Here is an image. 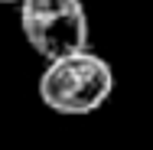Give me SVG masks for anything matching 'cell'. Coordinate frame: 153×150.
Returning a JSON list of instances; mask_svg holds the SVG:
<instances>
[{"label": "cell", "instance_id": "6da1fadb", "mask_svg": "<svg viewBox=\"0 0 153 150\" xmlns=\"http://www.w3.org/2000/svg\"><path fill=\"white\" fill-rule=\"evenodd\" d=\"M114 91L111 65L88 49L52 59L39 75V98L56 114H91Z\"/></svg>", "mask_w": 153, "mask_h": 150}, {"label": "cell", "instance_id": "7a4b0ae2", "mask_svg": "<svg viewBox=\"0 0 153 150\" xmlns=\"http://www.w3.org/2000/svg\"><path fill=\"white\" fill-rule=\"evenodd\" d=\"M20 26L46 62L88 49V16L82 0H23Z\"/></svg>", "mask_w": 153, "mask_h": 150}, {"label": "cell", "instance_id": "3957f363", "mask_svg": "<svg viewBox=\"0 0 153 150\" xmlns=\"http://www.w3.org/2000/svg\"><path fill=\"white\" fill-rule=\"evenodd\" d=\"M3 3H23V0H3Z\"/></svg>", "mask_w": 153, "mask_h": 150}]
</instances>
